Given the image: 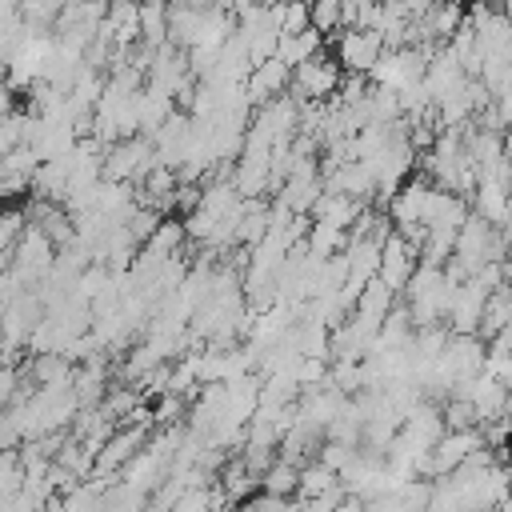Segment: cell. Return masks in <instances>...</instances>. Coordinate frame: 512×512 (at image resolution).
Instances as JSON below:
<instances>
[{
  "mask_svg": "<svg viewBox=\"0 0 512 512\" xmlns=\"http://www.w3.org/2000/svg\"><path fill=\"white\" fill-rule=\"evenodd\" d=\"M168 4H180V8H208V4H216V0H168Z\"/></svg>",
  "mask_w": 512,
  "mask_h": 512,
  "instance_id": "24",
  "label": "cell"
},
{
  "mask_svg": "<svg viewBox=\"0 0 512 512\" xmlns=\"http://www.w3.org/2000/svg\"><path fill=\"white\" fill-rule=\"evenodd\" d=\"M256 488H264V492H276V496H296V464H288V460H272L264 472H260V484Z\"/></svg>",
  "mask_w": 512,
  "mask_h": 512,
  "instance_id": "19",
  "label": "cell"
},
{
  "mask_svg": "<svg viewBox=\"0 0 512 512\" xmlns=\"http://www.w3.org/2000/svg\"><path fill=\"white\" fill-rule=\"evenodd\" d=\"M308 24L320 36H332L340 28V0H308Z\"/></svg>",
  "mask_w": 512,
  "mask_h": 512,
  "instance_id": "20",
  "label": "cell"
},
{
  "mask_svg": "<svg viewBox=\"0 0 512 512\" xmlns=\"http://www.w3.org/2000/svg\"><path fill=\"white\" fill-rule=\"evenodd\" d=\"M52 260H56V244L36 224H24L20 236H16V244H12V272L32 288L52 268Z\"/></svg>",
  "mask_w": 512,
  "mask_h": 512,
  "instance_id": "2",
  "label": "cell"
},
{
  "mask_svg": "<svg viewBox=\"0 0 512 512\" xmlns=\"http://www.w3.org/2000/svg\"><path fill=\"white\" fill-rule=\"evenodd\" d=\"M360 208H364V200H356V196H348V192H332V188H320V196L312 200V208H308V216L312 220H320V224H332V228H352V220L360 216Z\"/></svg>",
  "mask_w": 512,
  "mask_h": 512,
  "instance_id": "9",
  "label": "cell"
},
{
  "mask_svg": "<svg viewBox=\"0 0 512 512\" xmlns=\"http://www.w3.org/2000/svg\"><path fill=\"white\" fill-rule=\"evenodd\" d=\"M20 228H24V212L4 208V212H0V248H12L16 236H20Z\"/></svg>",
  "mask_w": 512,
  "mask_h": 512,
  "instance_id": "23",
  "label": "cell"
},
{
  "mask_svg": "<svg viewBox=\"0 0 512 512\" xmlns=\"http://www.w3.org/2000/svg\"><path fill=\"white\" fill-rule=\"evenodd\" d=\"M288 72H292V68H288L280 56H264V60H256V64L248 68L244 84H240L248 108L264 104V100H272V96H280V92H288Z\"/></svg>",
  "mask_w": 512,
  "mask_h": 512,
  "instance_id": "6",
  "label": "cell"
},
{
  "mask_svg": "<svg viewBox=\"0 0 512 512\" xmlns=\"http://www.w3.org/2000/svg\"><path fill=\"white\" fill-rule=\"evenodd\" d=\"M256 472L244 464V460H224L220 464V496H224V504H240L244 496H252L256 492Z\"/></svg>",
  "mask_w": 512,
  "mask_h": 512,
  "instance_id": "14",
  "label": "cell"
},
{
  "mask_svg": "<svg viewBox=\"0 0 512 512\" xmlns=\"http://www.w3.org/2000/svg\"><path fill=\"white\" fill-rule=\"evenodd\" d=\"M344 244H348V232H344V228H332V224H320V220H312L308 232H304V248H308L316 260L344 252Z\"/></svg>",
  "mask_w": 512,
  "mask_h": 512,
  "instance_id": "17",
  "label": "cell"
},
{
  "mask_svg": "<svg viewBox=\"0 0 512 512\" xmlns=\"http://www.w3.org/2000/svg\"><path fill=\"white\" fill-rule=\"evenodd\" d=\"M184 240H188V236H184L180 216H160V224L152 228V236L144 240V248H152V252H160V256H176Z\"/></svg>",
  "mask_w": 512,
  "mask_h": 512,
  "instance_id": "18",
  "label": "cell"
},
{
  "mask_svg": "<svg viewBox=\"0 0 512 512\" xmlns=\"http://www.w3.org/2000/svg\"><path fill=\"white\" fill-rule=\"evenodd\" d=\"M508 320H512V300H508V284H500V288H492L484 296V308H480V320H476V336L488 340V336L504 332Z\"/></svg>",
  "mask_w": 512,
  "mask_h": 512,
  "instance_id": "12",
  "label": "cell"
},
{
  "mask_svg": "<svg viewBox=\"0 0 512 512\" xmlns=\"http://www.w3.org/2000/svg\"><path fill=\"white\" fill-rule=\"evenodd\" d=\"M436 364L448 372L452 384H456V380H468V376H476V372L484 368V340H480L476 332H448V340H444Z\"/></svg>",
  "mask_w": 512,
  "mask_h": 512,
  "instance_id": "5",
  "label": "cell"
},
{
  "mask_svg": "<svg viewBox=\"0 0 512 512\" xmlns=\"http://www.w3.org/2000/svg\"><path fill=\"white\" fill-rule=\"evenodd\" d=\"M316 448H320V452H316V460H320V464H328L336 476H340V468H344V464H352V456H356V444H348V440H332V436H328L324 444H316Z\"/></svg>",
  "mask_w": 512,
  "mask_h": 512,
  "instance_id": "21",
  "label": "cell"
},
{
  "mask_svg": "<svg viewBox=\"0 0 512 512\" xmlns=\"http://www.w3.org/2000/svg\"><path fill=\"white\" fill-rule=\"evenodd\" d=\"M144 440H148V424H140V420H128V428H112L108 440L92 456V472L96 476H120V468L136 456V448Z\"/></svg>",
  "mask_w": 512,
  "mask_h": 512,
  "instance_id": "3",
  "label": "cell"
},
{
  "mask_svg": "<svg viewBox=\"0 0 512 512\" xmlns=\"http://www.w3.org/2000/svg\"><path fill=\"white\" fill-rule=\"evenodd\" d=\"M188 408V396H180V392H160V404H156V412H152V424L156 428H164V424H176L180 420V412Z\"/></svg>",
  "mask_w": 512,
  "mask_h": 512,
  "instance_id": "22",
  "label": "cell"
},
{
  "mask_svg": "<svg viewBox=\"0 0 512 512\" xmlns=\"http://www.w3.org/2000/svg\"><path fill=\"white\" fill-rule=\"evenodd\" d=\"M168 40V0H140V44L156 48Z\"/></svg>",
  "mask_w": 512,
  "mask_h": 512,
  "instance_id": "16",
  "label": "cell"
},
{
  "mask_svg": "<svg viewBox=\"0 0 512 512\" xmlns=\"http://www.w3.org/2000/svg\"><path fill=\"white\" fill-rule=\"evenodd\" d=\"M332 484H340V476H336L328 464H320V460H308V464L296 468V500H300V504L312 500V496H320V492L332 488Z\"/></svg>",
  "mask_w": 512,
  "mask_h": 512,
  "instance_id": "15",
  "label": "cell"
},
{
  "mask_svg": "<svg viewBox=\"0 0 512 512\" xmlns=\"http://www.w3.org/2000/svg\"><path fill=\"white\" fill-rule=\"evenodd\" d=\"M472 208H468V200H464V192H452V188H432V196H428V208H424V232H456L460 224H464V216H468Z\"/></svg>",
  "mask_w": 512,
  "mask_h": 512,
  "instance_id": "8",
  "label": "cell"
},
{
  "mask_svg": "<svg viewBox=\"0 0 512 512\" xmlns=\"http://www.w3.org/2000/svg\"><path fill=\"white\" fill-rule=\"evenodd\" d=\"M412 268H416V248H412L396 228H388V236L380 240V264H376V276L400 296V288H404V280L412 276Z\"/></svg>",
  "mask_w": 512,
  "mask_h": 512,
  "instance_id": "7",
  "label": "cell"
},
{
  "mask_svg": "<svg viewBox=\"0 0 512 512\" xmlns=\"http://www.w3.org/2000/svg\"><path fill=\"white\" fill-rule=\"evenodd\" d=\"M340 76H344V72H340V64H336V56H328V52L320 48L316 56L292 64V72H288L292 100H296V104H304V100H328V96L336 92Z\"/></svg>",
  "mask_w": 512,
  "mask_h": 512,
  "instance_id": "1",
  "label": "cell"
},
{
  "mask_svg": "<svg viewBox=\"0 0 512 512\" xmlns=\"http://www.w3.org/2000/svg\"><path fill=\"white\" fill-rule=\"evenodd\" d=\"M476 216H484L488 224L504 228L508 224V184L504 180H492V176H476V188H472V204H468Z\"/></svg>",
  "mask_w": 512,
  "mask_h": 512,
  "instance_id": "11",
  "label": "cell"
},
{
  "mask_svg": "<svg viewBox=\"0 0 512 512\" xmlns=\"http://www.w3.org/2000/svg\"><path fill=\"white\" fill-rule=\"evenodd\" d=\"M320 48H324V36H320L316 28H300V32H280V36H276V52H272V56H280V60L292 68V64H300V60L316 56Z\"/></svg>",
  "mask_w": 512,
  "mask_h": 512,
  "instance_id": "13",
  "label": "cell"
},
{
  "mask_svg": "<svg viewBox=\"0 0 512 512\" xmlns=\"http://www.w3.org/2000/svg\"><path fill=\"white\" fill-rule=\"evenodd\" d=\"M336 36V64H340V72H368L372 64H376V56L384 52V40H380V32H372V28H336L332 32Z\"/></svg>",
  "mask_w": 512,
  "mask_h": 512,
  "instance_id": "4",
  "label": "cell"
},
{
  "mask_svg": "<svg viewBox=\"0 0 512 512\" xmlns=\"http://www.w3.org/2000/svg\"><path fill=\"white\" fill-rule=\"evenodd\" d=\"M416 24H420V40L444 44V40L464 24V4H460V0H432Z\"/></svg>",
  "mask_w": 512,
  "mask_h": 512,
  "instance_id": "10",
  "label": "cell"
}]
</instances>
